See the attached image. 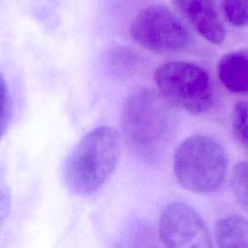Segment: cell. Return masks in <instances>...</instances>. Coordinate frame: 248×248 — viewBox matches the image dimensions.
<instances>
[{
    "mask_svg": "<svg viewBox=\"0 0 248 248\" xmlns=\"http://www.w3.org/2000/svg\"><path fill=\"white\" fill-rule=\"evenodd\" d=\"M176 113L161 94L141 89L130 95L121 109L126 145L142 161L158 162L170 146L177 126Z\"/></svg>",
    "mask_w": 248,
    "mask_h": 248,
    "instance_id": "obj_1",
    "label": "cell"
},
{
    "mask_svg": "<svg viewBox=\"0 0 248 248\" xmlns=\"http://www.w3.org/2000/svg\"><path fill=\"white\" fill-rule=\"evenodd\" d=\"M120 155L119 137L108 126L86 134L67 158L63 177L75 194L87 196L98 191L113 172Z\"/></svg>",
    "mask_w": 248,
    "mask_h": 248,
    "instance_id": "obj_2",
    "label": "cell"
},
{
    "mask_svg": "<svg viewBox=\"0 0 248 248\" xmlns=\"http://www.w3.org/2000/svg\"><path fill=\"white\" fill-rule=\"evenodd\" d=\"M228 158L213 138L194 135L183 140L173 156V172L178 183L194 193H210L225 181Z\"/></svg>",
    "mask_w": 248,
    "mask_h": 248,
    "instance_id": "obj_3",
    "label": "cell"
},
{
    "mask_svg": "<svg viewBox=\"0 0 248 248\" xmlns=\"http://www.w3.org/2000/svg\"><path fill=\"white\" fill-rule=\"evenodd\" d=\"M160 94L172 106L201 114L212 107L214 92L208 73L198 64L169 61L154 72Z\"/></svg>",
    "mask_w": 248,
    "mask_h": 248,
    "instance_id": "obj_4",
    "label": "cell"
},
{
    "mask_svg": "<svg viewBox=\"0 0 248 248\" xmlns=\"http://www.w3.org/2000/svg\"><path fill=\"white\" fill-rule=\"evenodd\" d=\"M130 35L138 45L156 53L184 51L193 41L187 26L162 5L142 9L132 20Z\"/></svg>",
    "mask_w": 248,
    "mask_h": 248,
    "instance_id": "obj_5",
    "label": "cell"
},
{
    "mask_svg": "<svg viewBox=\"0 0 248 248\" xmlns=\"http://www.w3.org/2000/svg\"><path fill=\"white\" fill-rule=\"evenodd\" d=\"M159 234L168 247L210 248L212 239L199 212L185 202L167 204L159 218Z\"/></svg>",
    "mask_w": 248,
    "mask_h": 248,
    "instance_id": "obj_6",
    "label": "cell"
},
{
    "mask_svg": "<svg viewBox=\"0 0 248 248\" xmlns=\"http://www.w3.org/2000/svg\"><path fill=\"white\" fill-rule=\"evenodd\" d=\"M171 3L203 39L211 44L224 41L225 27L215 0H171Z\"/></svg>",
    "mask_w": 248,
    "mask_h": 248,
    "instance_id": "obj_7",
    "label": "cell"
},
{
    "mask_svg": "<svg viewBox=\"0 0 248 248\" xmlns=\"http://www.w3.org/2000/svg\"><path fill=\"white\" fill-rule=\"evenodd\" d=\"M217 74L229 91L248 95V50L238 49L224 54L218 62Z\"/></svg>",
    "mask_w": 248,
    "mask_h": 248,
    "instance_id": "obj_8",
    "label": "cell"
},
{
    "mask_svg": "<svg viewBox=\"0 0 248 248\" xmlns=\"http://www.w3.org/2000/svg\"><path fill=\"white\" fill-rule=\"evenodd\" d=\"M214 235L219 247L248 248V219L241 215L220 218L215 224Z\"/></svg>",
    "mask_w": 248,
    "mask_h": 248,
    "instance_id": "obj_9",
    "label": "cell"
},
{
    "mask_svg": "<svg viewBox=\"0 0 248 248\" xmlns=\"http://www.w3.org/2000/svg\"><path fill=\"white\" fill-rule=\"evenodd\" d=\"M231 186L236 202L248 211V161L239 162L233 167Z\"/></svg>",
    "mask_w": 248,
    "mask_h": 248,
    "instance_id": "obj_10",
    "label": "cell"
},
{
    "mask_svg": "<svg viewBox=\"0 0 248 248\" xmlns=\"http://www.w3.org/2000/svg\"><path fill=\"white\" fill-rule=\"evenodd\" d=\"M221 10L231 25L248 26V0H221Z\"/></svg>",
    "mask_w": 248,
    "mask_h": 248,
    "instance_id": "obj_11",
    "label": "cell"
},
{
    "mask_svg": "<svg viewBox=\"0 0 248 248\" xmlns=\"http://www.w3.org/2000/svg\"><path fill=\"white\" fill-rule=\"evenodd\" d=\"M232 129L235 139L248 148V102L237 103L231 116Z\"/></svg>",
    "mask_w": 248,
    "mask_h": 248,
    "instance_id": "obj_12",
    "label": "cell"
},
{
    "mask_svg": "<svg viewBox=\"0 0 248 248\" xmlns=\"http://www.w3.org/2000/svg\"><path fill=\"white\" fill-rule=\"evenodd\" d=\"M12 115V100L3 75L0 74V140L9 126Z\"/></svg>",
    "mask_w": 248,
    "mask_h": 248,
    "instance_id": "obj_13",
    "label": "cell"
},
{
    "mask_svg": "<svg viewBox=\"0 0 248 248\" xmlns=\"http://www.w3.org/2000/svg\"><path fill=\"white\" fill-rule=\"evenodd\" d=\"M11 190L3 171L0 170V224L5 220L11 209Z\"/></svg>",
    "mask_w": 248,
    "mask_h": 248,
    "instance_id": "obj_14",
    "label": "cell"
}]
</instances>
